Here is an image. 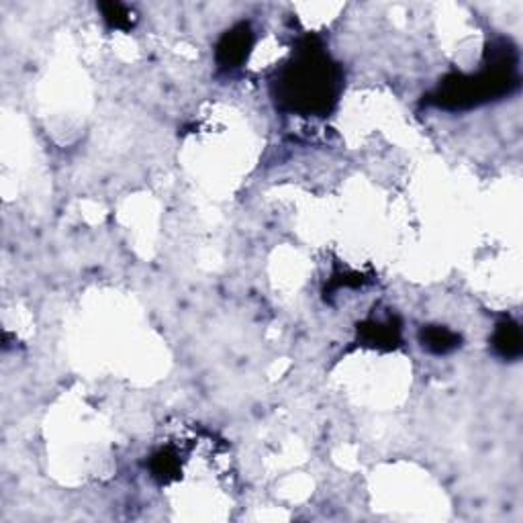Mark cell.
Here are the masks:
<instances>
[{"instance_id":"cell-1","label":"cell","mask_w":523,"mask_h":523,"mask_svg":"<svg viewBox=\"0 0 523 523\" xmlns=\"http://www.w3.org/2000/svg\"><path fill=\"white\" fill-rule=\"evenodd\" d=\"M341 74L317 37H304L291 64L280 70L275 95L280 107L301 115H327L340 95Z\"/></svg>"},{"instance_id":"cell-2","label":"cell","mask_w":523,"mask_h":523,"mask_svg":"<svg viewBox=\"0 0 523 523\" xmlns=\"http://www.w3.org/2000/svg\"><path fill=\"white\" fill-rule=\"evenodd\" d=\"M487 58L489 64L481 74L446 78L434 95V103L444 108H466L513 90L518 86V76H515L518 53L513 45L505 39H499L497 43H490Z\"/></svg>"},{"instance_id":"cell-3","label":"cell","mask_w":523,"mask_h":523,"mask_svg":"<svg viewBox=\"0 0 523 523\" xmlns=\"http://www.w3.org/2000/svg\"><path fill=\"white\" fill-rule=\"evenodd\" d=\"M254 33L247 23H239L225 33L215 50L217 66L221 70H236L247 60V53L252 50Z\"/></svg>"},{"instance_id":"cell-4","label":"cell","mask_w":523,"mask_h":523,"mask_svg":"<svg viewBox=\"0 0 523 523\" xmlns=\"http://www.w3.org/2000/svg\"><path fill=\"white\" fill-rule=\"evenodd\" d=\"M493 350L499 358L503 360H518L523 352V340L519 325L511 322V319H503L499 322L493 332Z\"/></svg>"},{"instance_id":"cell-5","label":"cell","mask_w":523,"mask_h":523,"mask_svg":"<svg viewBox=\"0 0 523 523\" xmlns=\"http://www.w3.org/2000/svg\"><path fill=\"white\" fill-rule=\"evenodd\" d=\"M358 333H360V338L366 343H372V346H385L387 350L395 348L397 343H399V323L395 322V319H387V322H366L360 327H358Z\"/></svg>"},{"instance_id":"cell-6","label":"cell","mask_w":523,"mask_h":523,"mask_svg":"<svg viewBox=\"0 0 523 523\" xmlns=\"http://www.w3.org/2000/svg\"><path fill=\"white\" fill-rule=\"evenodd\" d=\"M419 341L432 354H448L452 350L460 348V335L444 325L424 327L419 333Z\"/></svg>"},{"instance_id":"cell-7","label":"cell","mask_w":523,"mask_h":523,"mask_svg":"<svg viewBox=\"0 0 523 523\" xmlns=\"http://www.w3.org/2000/svg\"><path fill=\"white\" fill-rule=\"evenodd\" d=\"M100 11L111 29H131L135 25V13L121 3H103Z\"/></svg>"}]
</instances>
